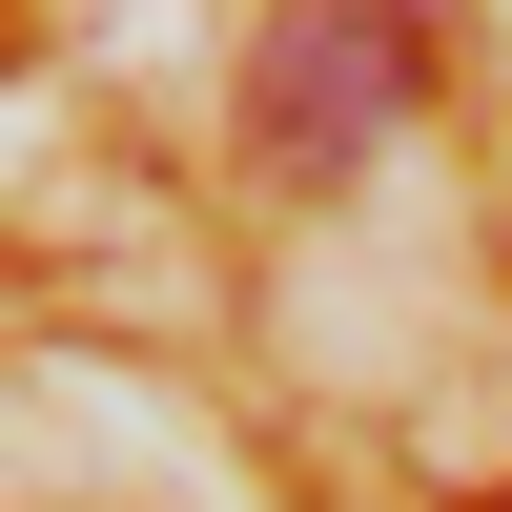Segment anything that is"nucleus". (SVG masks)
I'll list each match as a JSON object with an SVG mask.
<instances>
[{
	"instance_id": "1",
	"label": "nucleus",
	"mask_w": 512,
	"mask_h": 512,
	"mask_svg": "<svg viewBox=\"0 0 512 512\" xmlns=\"http://www.w3.org/2000/svg\"><path fill=\"white\" fill-rule=\"evenodd\" d=\"M369 123H390V21L369 0H308L287 62H267V164H349Z\"/></svg>"
}]
</instances>
